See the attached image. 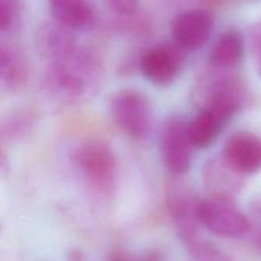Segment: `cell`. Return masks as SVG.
Masks as SVG:
<instances>
[{"label":"cell","instance_id":"6da1fadb","mask_svg":"<svg viewBox=\"0 0 261 261\" xmlns=\"http://www.w3.org/2000/svg\"><path fill=\"white\" fill-rule=\"evenodd\" d=\"M198 218L204 228L226 239L244 237L251 228L247 217L223 195L199 201Z\"/></svg>","mask_w":261,"mask_h":261},{"label":"cell","instance_id":"7a4b0ae2","mask_svg":"<svg viewBox=\"0 0 261 261\" xmlns=\"http://www.w3.org/2000/svg\"><path fill=\"white\" fill-rule=\"evenodd\" d=\"M110 110L115 124L134 139L148 134L152 122V106L144 93L135 89L116 92L110 101Z\"/></svg>","mask_w":261,"mask_h":261},{"label":"cell","instance_id":"3957f363","mask_svg":"<svg viewBox=\"0 0 261 261\" xmlns=\"http://www.w3.org/2000/svg\"><path fill=\"white\" fill-rule=\"evenodd\" d=\"M193 148L189 135V122L181 116L170 117L161 133V153L166 168L175 175L188 172Z\"/></svg>","mask_w":261,"mask_h":261},{"label":"cell","instance_id":"277c9868","mask_svg":"<svg viewBox=\"0 0 261 261\" xmlns=\"http://www.w3.org/2000/svg\"><path fill=\"white\" fill-rule=\"evenodd\" d=\"M186 50L175 41L154 46L143 55L140 70L158 87L170 86L185 66Z\"/></svg>","mask_w":261,"mask_h":261},{"label":"cell","instance_id":"5b68a950","mask_svg":"<svg viewBox=\"0 0 261 261\" xmlns=\"http://www.w3.org/2000/svg\"><path fill=\"white\" fill-rule=\"evenodd\" d=\"M78 162L87 180L99 190L111 189L116 175V160L112 149L102 140H89L78 152Z\"/></svg>","mask_w":261,"mask_h":261},{"label":"cell","instance_id":"8992f818","mask_svg":"<svg viewBox=\"0 0 261 261\" xmlns=\"http://www.w3.org/2000/svg\"><path fill=\"white\" fill-rule=\"evenodd\" d=\"M214 17L209 10L194 9L181 13L171 24L173 41L188 50H198L211 37Z\"/></svg>","mask_w":261,"mask_h":261},{"label":"cell","instance_id":"52a82bcc","mask_svg":"<svg viewBox=\"0 0 261 261\" xmlns=\"http://www.w3.org/2000/svg\"><path fill=\"white\" fill-rule=\"evenodd\" d=\"M227 165L239 173L251 175L261 170V139L247 132L236 133L224 145Z\"/></svg>","mask_w":261,"mask_h":261},{"label":"cell","instance_id":"ba28073f","mask_svg":"<svg viewBox=\"0 0 261 261\" xmlns=\"http://www.w3.org/2000/svg\"><path fill=\"white\" fill-rule=\"evenodd\" d=\"M55 22L69 30H84L93 24L96 7L92 0H48Z\"/></svg>","mask_w":261,"mask_h":261},{"label":"cell","instance_id":"9c48e42d","mask_svg":"<svg viewBox=\"0 0 261 261\" xmlns=\"http://www.w3.org/2000/svg\"><path fill=\"white\" fill-rule=\"evenodd\" d=\"M71 30L64 27L60 23L47 24L41 28L37 33L38 51L46 58L60 60L75 51V42Z\"/></svg>","mask_w":261,"mask_h":261},{"label":"cell","instance_id":"30bf717a","mask_svg":"<svg viewBox=\"0 0 261 261\" xmlns=\"http://www.w3.org/2000/svg\"><path fill=\"white\" fill-rule=\"evenodd\" d=\"M28 81V64L12 45H0V82L12 91L23 88Z\"/></svg>","mask_w":261,"mask_h":261},{"label":"cell","instance_id":"8fae6325","mask_svg":"<svg viewBox=\"0 0 261 261\" xmlns=\"http://www.w3.org/2000/svg\"><path fill=\"white\" fill-rule=\"evenodd\" d=\"M244 38L237 30L222 33L211 50V64L216 68H232L241 61L244 55Z\"/></svg>","mask_w":261,"mask_h":261},{"label":"cell","instance_id":"7c38bea8","mask_svg":"<svg viewBox=\"0 0 261 261\" xmlns=\"http://www.w3.org/2000/svg\"><path fill=\"white\" fill-rule=\"evenodd\" d=\"M226 122L214 114L212 110L204 107L198 115L189 122V135L194 148L205 149L211 147L218 138L222 127Z\"/></svg>","mask_w":261,"mask_h":261},{"label":"cell","instance_id":"4fadbf2b","mask_svg":"<svg viewBox=\"0 0 261 261\" xmlns=\"http://www.w3.org/2000/svg\"><path fill=\"white\" fill-rule=\"evenodd\" d=\"M17 13V0H0V32H5L12 27Z\"/></svg>","mask_w":261,"mask_h":261},{"label":"cell","instance_id":"5bb4252c","mask_svg":"<svg viewBox=\"0 0 261 261\" xmlns=\"http://www.w3.org/2000/svg\"><path fill=\"white\" fill-rule=\"evenodd\" d=\"M107 4L120 14H133L138 10L140 0H106Z\"/></svg>","mask_w":261,"mask_h":261},{"label":"cell","instance_id":"9a60e30c","mask_svg":"<svg viewBox=\"0 0 261 261\" xmlns=\"http://www.w3.org/2000/svg\"><path fill=\"white\" fill-rule=\"evenodd\" d=\"M255 51H256L257 66H259V71L261 74V22L259 23V27H257L256 30V35H255Z\"/></svg>","mask_w":261,"mask_h":261},{"label":"cell","instance_id":"2e32d148","mask_svg":"<svg viewBox=\"0 0 261 261\" xmlns=\"http://www.w3.org/2000/svg\"><path fill=\"white\" fill-rule=\"evenodd\" d=\"M7 165V157H5V153L3 150V148L0 147V168H4Z\"/></svg>","mask_w":261,"mask_h":261},{"label":"cell","instance_id":"e0dca14e","mask_svg":"<svg viewBox=\"0 0 261 261\" xmlns=\"http://www.w3.org/2000/svg\"><path fill=\"white\" fill-rule=\"evenodd\" d=\"M259 242H260V247H261V237H260V241Z\"/></svg>","mask_w":261,"mask_h":261}]
</instances>
